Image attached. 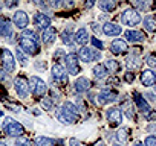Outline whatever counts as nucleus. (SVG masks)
<instances>
[{
  "mask_svg": "<svg viewBox=\"0 0 156 146\" xmlns=\"http://www.w3.org/2000/svg\"><path fill=\"white\" fill-rule=\"evenodd\" d=\"M78 55L76 53H69V55H66L64 56V61H66V68H67V71L70 73V75H73V76H76L78 73H80V64H78Z\"/></svg>",
  "mask_w": 156,
  "mask_h": 146,
  "instance_id": "423d86ee",
  "label": "nucleus"
},
{
  "mask_svg": "<svg viewBox=\"0 0 156 146\" xmlns=\"http://www.w3.org/2000/svg\"><path fill=\"white\" fill-rule=\"evenodd\" d=\"M145 62H147V65L150 67V70L156 68V55H147V56H145Z\"/></svg>",
  "mask_w": 156,
  "mask_h": 146,
  "instance_id": "473e14b6",
  "label": "nucleus"
},
{
  "mask_svg": "<svg viewBox=\"0 0 156 146\" xmlns=\"http://www.w3.org/2000/svg\"><path fill=\"white\" fill-rule=\"evenodd\" d=\"M124 37H126V40L130 41V43H141V41L145 40V35H144V32H141V31H126V32H124Z\"/></svg>",
  "mask_w": 156,
  "mask_h": 146,
  "instance_id": "a211bd4d",
  "label": "nucleus"
},
{
  "mask_svg": "<svg viewBox=\"0 0 156 146\" xmlns=\"http://www.w3.org/2000/svg\"><path fill=\"white\" fill-rule=\"evenodd\" d=\"M14 88H16L17 95H19L22 99L28 98V95H29V82H28L25 78H16V81H14Z\"/></svg>",
  "mask_w": 156,
  "mask_h": 146,
  "instance_id": "1a4fd4ad",
  "label": "nucleus"
},
{
  "mask_svg": "<svg viewBox=\"0 0 156 146\" xmlns=\"http://www.w3.org/2000/svg\"><path fill=\"white\" fill-rule=\"evenodd\" d=\"M16 146H32V141L26 137H19L16 140Z\"/></svg>",
  "mask_w": 156,
  "mask_h": 146,
  "instance_id": "72a5a7b5",
  "label": "nucleus"
},
{
  "mask_svg": "<svg viewBox=\"0 0 156 146\" xmlns=\"http://www.w3.org/2000/svg\"><path fill=\"white\" fill-rule=\"evenodd\" d=\"M106 119H107V122H109L110 125L118 126V125L122 122V111H121V108H118V107L109 108L107 113H106Z\"/></svg>",
  "mask_w": 156,
  "mask_h": 146,
  "instance_id": "0eeeda50",
  "label": "nucleus"
},
{
  "mask_svg": "<svg viewBox=\"0 0 156 146\" xmlns=\"http://www.w3.org/2000/svg\"><path fill=\"white\" fill-rule=\"evenodd\" d=\"M34 25H35L37 28L48 29V28H51V26H49V25H51V18H49L46 14H43V12H35V14H34Z\"/></svg>",
  "mask_w": 156,
  "mask_h": 146,
  "instance_id": "2eb2a0df",
  "label": "nucleus"
},
{
  "mask_svg": "<svg viewBox=\"0 0 156 146\" xmlns=\"http://www.w3.org/2000/svg\"><path fill=\"white\" fill-rule=\"evenodd\" d=\"M144 146H156V137L154 135H148L144 140Z\"/></svg>",
  "mask_w": 156,
  "mask_h": 146,
  "instance_id": "e433bc0d",
  "label": "nucleus"
},
{
  "mask_svg": "<svg viewBox=\"0 0 156 146\" xmlns=\"http://www.w3.org/2000/svg\"><path fill=\"white\" fill-rule=\"evenodd\" d=\"M6 78V75H5V70L2 68V67H0V81H3Z\"/></svg>",
  "mask_w": 156,
  "mask_h": 146,
  "instance_id": "09e8293b",
  "label": "nucleus"
},
{
  "mask_svg": "<svg viewBox=\"0 0 156 146\" xmlns=\"http://www.w3.org/2000/svg\"><path fill=\"white\" fill-rule=\"evenodd\" d=\"M133 101H135V104H136V107L139 108V111L142 113V114H145V113H148L151 108H150V104L142 98V95H139L138 91H135L133 93Z\"/></svg>",
  "mask_w": 156,
  "mask_h": 146,
  "instance_id": "dca6fc26",
  "label": "nucleus"
},
{
  "mask_svg": "<svg viewBox=\"0 0 156 146\" xmlns=\"http://www.w3.org/2000/svg\"><path fill=\"white\" fill-rule=\"evenodd\" d=\"M34 146H54V141L48 137H37L34 141Z\"/></svg>",
  "mask_w": 156,
  "mask_h": 146,
  "instance_id": "bb28decb",
  "label": "nucleus"
},
{
  "mask_svg": "<svg viewBox=\"0 0 156 146\" xmlns=\"http://www.w3.org/2000/svg\"><path fill=\"white\" fill-rule=\"evenodd\" d=\"M144 117L147 119V122H154V120H156V111H151V110H150L148 113L144 114Z\"/></svg>",
  "mask_w": 156,
  "mask_h": 146,
  "instance_id": "58836bf2",
  "label": "nucleus"
},
{
  "mask_svg": "<svg viewBox=\"0 0 156 146\" xmlns=\"http://www.w3.org/2000/svg\"><path fill=\"white\" fill-rule=\"evenodd\" d=\"M72 32H70V29H67V31H64L63 34H61V41L64 43V44H72Z\"/></svg>",
  "mask_w": 156,
  "mask_h": 146,
  "instance_id": "2f4dec72",
  "label": "nucleus"
},
{
  "mask_svg": "<svg viewBox=\"0 0 156 146\" xmlns=\"http://www.w3.org/2000/svg\"><path fill=\"white\" fill-rule=\"evenodd\" d=\"M0 146H6V143L5 141H0Z\"/></svg>",
  "mask_w": 156,
  "mask_h": 146,
  "instance_id": "6e6d98bb",
  "label": "nucleus"
},
{
  "mask_svg": "<svg viewBox=\"0 0 156 146\" xmlns=\"http://www.w3.org/2000/svg\"><path fill=\"white\" fill-rule=\"evenodd\" d=\"M127 138H129V134H127V128H121L118 132H116V140H118V143H126L127 141Z\"/></svg>",
  "mask_w": 156,
  "mask_h": 146,
  "instance_id": "cd10ccee",
  "label": "nucleus"
},
{
  "mask_svg": "<svg viewBox=\"0 0 156 146\" xmlns=\"http://www.w3.org/2000/svg\"><path fill=\"white\" fill-rule=\"evenodd\" d=\"M147 96H148V99H150V101H151V102H153V101H154V95H153V93H148V95H147Z\"/></svg>",
  "mask_w": 156,
  "mask_h": 146,
  "instance_id": "8fccbe9b",
  "label": "nucleus"
},
{
  "mask_svg": "<svg viewBox=\"0 0 156 146\" xmlns=\"http://www.w3.org/2000/svg\"><path fill=\"white\" fill-rule=\"evenodd\" d=\"M12 22H14V26H16L17 29H23V31H25V29L28 28V25H29V17H28V14H26L25 11L19 9V11L14 12Z\"/></svg>",
  "mask_w": 156,
  "mask_h": 146,
  "instance_id": "6e6552de",
  "label": "nucleus"
},
{
  "mask_svg": "<svg viewBox=\"0 0 156 146\" xmlns=\"http://www.w3.org/2000/svg\"><path fill=\"white\" fill-rule=\"evenodd\" d=\"M69 144H70V146H83V143L78 141L76 138H70V140H69Z\"/></svg>",
  "mask_w": 156,
  "mask_h": 146,
  "instance_id": "a18cd8bd",
  "label": "nucleus"
},
{
  "mask_svg": "<svg viewBox=\"0 0 156 146\" xmlns=\"http://www.w3.org/2000/svg\"><path fill=\"white\" fill-rule=\"evenodd\" d=\"M78 58L84 62H92V61H98L101 58V53L92 47H81L80 52H78Z\"/></svg>",
  "mask_w": 156,
  "mask_h": 146,
  "instance_id": "39448f33",
  "label": "nucleus"
},
{
  "mask_svg": "<svg viewBox=\"0 0 156 146\" xmlns=\"http://www.w3.org/2000/svg\"><path fill=\"white\" fill-rule=\"evenodd\" d=\"M12 122H14V119H11V117H5V119L2 120V126H3V128H6V126H8V125H11Z\"/></svg>",
  "mask_w": 156,
  "mask_h": 146,
  "instance_id": "c03bdc74",
  "label": "nucleus"
},
{
  "mask_svg": "<svg viewBox=\"0 0 156 146\" xmlns=\"http://www.w3.org/2000/svg\"><path fill=\"white\" fill-rule=\"evenodd\" d=\"M28 82H29V91L32 93V96H34L35 99H43L44 93L48 91L46 82L41 81L38 76H31Z\"/></svg>",
  "mask_w": 156,
  "mask_h": 146,
  "instance_id": "f257e3e1",
  "label": "nucleus"
},
{
  "mask_svg": "<svg viewBox=\"0 0 156 146\" xmlns=\"http://www.w3.org/2000/svg\"><path fill=\"white\" fill-rule=\"evenodd\" d=\"M142 23H144V29L147 32H156V17L154 15H147L142 20Z\"/></svg>",
  "mask_w": 156,
  "mask_h": 146,
  "instance_id": "b1692460",
  "label": "nucleus"
},
{
  "mask_svg": "<svg viewBox=\"0 0 156 146\" xmlns=\"http://www.w3.org/2000/svg\"><path fill=\"white\" fill-rule=\"evenodd\" d=\"M127 43L124 41V40H115L112 44H110V50H112V53H115V55H122V53H126L127 52Z\"/></svg>",
  "mask_w": 156,
  "mask_h": 146,
  "instance_id": "412c9836",
  "label": "nucleus"
},
{
  "mask_svg": "<svg viewBox=\"0 0 156 146\" xmlns=\"http://www.w3.org/2000/svg\"><path fill=\"white\" fill-rule=\"evenodd\" d=\"M94 75H95V78H98V79H103V78H106L107 76V73H109V70L106 68V65L104 64H97L95 67H94Z\"/></svg>",
  "mask_w": 156,
  "mask_h": 146,
  "instance_id": "a878e982",
  "label": "nucleus"
},
{
  "mask_svg": "<svg viewBox=\"0 0 156 146\" xmlns=\"http://www.w3.org/2000/svg\"><path fill=\"white\" fill-rule=\"evenodd\" d=\"M41 104H43V107H44L46 110H51V108H52V102H51V99H41Z\"/></svg>",
  "mask_w": 156,
  "mask_h": 146,
  "instance_id": "37998d69",
  "label": "nucleus"
},
{
  "mask_svg": "<svg viewBox=\"0 0 156 146\" xmlns=\"http://www.w3.org/2000/svg\"><path fill=\"white\" fill-rule=\"evenodd\" d=\"M22 37H25V38H31V40H35V41H37V38H38L37 34H35L34 31H29V29H25Z\"/></svg>",
  "mask_w": 156,
  "mask_h": 146,
  "instance_id": "c9c22d12",
  "label": "nucleus"
},
{
  "mask_svg": "<svg viewBox=\"0 0 156 146\" xmlns=\"http://www.w3.org/2000/svg\"><path fill=\"white\" fill-rule=\"evenodd\" d=\"M94 146H106V144H104V141H98V143H95Z\"/></svg>",
  "mask_w": 156,
  "mask_h": 146,
  "instance_id": "3c124183",
  "label": "nucleus"
},
{
  "mask_svg": "<svg viewBox=\"0 0 156 146\" xmlns=\"http://www.w3.org/2000/svg\"><path fill=\"white\" fill-rule=\"evenodd\" d=\"M89 40H90V37H89V34H87V29H84V28L78 29V31L75 32V35H73V41H75L76 44H80V46H84Z\"/></svg>",
  "mask_w": 156,
  "mask_h": 146,
  "instance_id": "6ab92c4d",
  "label": "nucleus"
},
{
  "mask_svg": "<svg viewBox=\"0 0 156 146\" xmlns=\"http://www.w3.org/2000/svg\"><path fill=\"white\" fill-rule=\"evenodd\" d=\"M121 22L126 26H138L142 22V17H141L139 11H136V9H126L121 14Z\"/></svg>",
  "mask_w": 156,
  "mask_h": 146,
  "instance_id": "f03ea898",
  "label": "nucleus"
},
{
  "mask_svg": "<svg viewBox=\"0 0 156 146\" xmlns=\"http://www.w3.org/2000/svg\"><path fill=\"white\" fill-rule=\"evenodd\" d=\"M41 40H43L44 44H52V43L57 40V31H55L54 28H48V29H44L43 34H41Z\"/></svg>",
  "mask_w": 156,
  "mask_h": 146,
  "instance_id": "5701e85b",
  "label": "nucleus"
},
{
  "mask_svg": "<svg viewBox=\"0 0 156 146\" xmlns=\"http://www.w3.org/2000/svg\"><path fill=\"white\" fill-rule=\"evenodd\" d=\"M101 31H103V34L107 35V37H118V35L122 32L121 26H119V25H115V23H106Z\"/></svg>",
  "mask_w": 156,
  "mask_h": 146,
  "instance_id": "f3484780",
  "label": "nucleus"
},
{
  "mask_svg": "<svg viewBox=\"0 0 156 146\" xmlns=\"http://www.w3.org/2000/svg\"><path fill=\"white\" fill-rule=\"evenodd\" d=\"M86 6H87V8H92V6H94V2H87Z\"/></svg>",
  "mask_w": 156,
  "mask_h": 146,
  "instance_id": "603ef678",
  "label": "nucleus"
},
{
  "mask_svg": "<svg viewBox=\"0 0 156 146\" xmlns=\"http://www.w3.org/2000/svg\"><path fill=\"white\" fill-rule=\"evenodd\" d=\"M12 35V26L11 22L6 17L0 18V37H11Z\"/></svg>",
  "mask_w": 156,
  "mask_h": 146,
  "instance_id": "4be33fe9",
  "label": "nucleus"
},
{
  "mask_svg": "<svg viewBox=\"0 0 156 146\" xmlns=\"http://www.w3.org/2000/svg\"><path fill=\"white\" fill-rule=\"evenodd\" d=\"M122 108H124V113H126V116H127L129 119H133V117H135V114H133L132 107H130V104H129V102H124Z\"/></svg>",
  "mask_w": 156,
  "mask_h": 146,
  "instance_id": "f704fd0d",
  "label": "nucleus"
},
{
  "mask_svg": "<svg viewBox=\"0 0 156 146\" xmlns=\"http://www.w3.org/2000/svg\"><path fill=\"white\" fill-rule=\"evenodd\" d=\"M124 79H126L127 82H133V79H135V75H133L132 71H127L126 75H124Z\"/></svg>",
  "mask_w": 156,
  "mask_h": 146,
  "instance_id": "a19ab883",
  "label": "nucleus"
},
{
  "mask_svg": "<svg viewBox=\"0 0 156 146\" xmlns=\"http://www.w3.org/2000/svg\"><path fill=\"white\" fill-rule=\"evenodd\" d=\"M106 68L107 70H110L112 73H116L118 70H119V62L118 61H113V59H109V61H106Z\"/></svg>",
  "mask_w": 156,
  "mask_h": 146,
  "instance_id": "7c9ffc66",
  "label": "nucleus"
},
{
  "mask_svg": "<svg viewBox=\"0 0 156 146\" xmlns=\"http://www.w3.org/2000/svg\"><path fill=\"white\" fill-rule=\"evenodd\" d=\"M112 146H122V144H121V143H118V141H116V143H113V144H112Z\"/></svg>",
  "mask_w": 156,
  "mask_h": 146,
  "instance_id": "5fc2aeb1",
  "label": "nucleus"
},
{
  "mask_svg": "<svg viewBox=\"0 0 156 146\" xmlns=\"http://www.w3.org/2000/svg\"><path fill=\"white\" fill-rule=\"evenodd\" d=\"M6 107H8V108H11V110H12V111H16V113H19V111H20V107H19V105H11V104H6Z\"/></svg>",
  "mask_w": 156,
  "mask_h": 146,
  "instance_id": "49530a36",
  "label": "nucleus"
},
{
  "mask_svg": "<svg viewBox=\"0 0 156 146\" xmlns=\"http://www.w3.org/2000/svg\"><path fill=\"white\" fill-rule=\"evenodd\" d=\"M52 79L54 81H60V82H67V76H66V70L63 68L61 64H54L52 65Z\"/></svg>",
  "mask_w": 156,
  "mask_h": 146,
  "instance_id": "4468645a",
  "label": "nucleus"
},
{
  "mask_svg": "<svg viewBox=\"0 0 156 146\" xmlns=\"http://www.w3.org/2000/svg\"><path fill=\"white\" fill-rule=\"evenodd\" d=\"M118 98H116V91L113 90H101L98 93V104L100 105H106V104H110V102H115Z\"/></svg>",
  "mask_w": 156,
  "mask_h": 146,
  "instance_id": "9b49d317",
  "label": "nucleus"
},
{
  "mask_svg": "<svg viewBox=\"0 0 156 146\" xmlns=\"http://www.w3.org/2000/svg\"><path fill=\"white\" fill-rule=\"evenodd\" d=\"M139 64H141V61L136 56H127V59H126V65L130 68H138Z\"/></svg>",
  "mask_w": 156,
  "mask_h": 146,
  "instance_id": "c756f323",
  "label": "nucleus"
},
{
  "mask_svg": "<svg viewBox=\"0 0 156 146\" xmlns=\"http://www.w3.org/2000/svg\"><path fill=\"white\" fill-rule=\"evenodd\" d=\"M19 46L23 52H26L28 55H37L40 52V46L35 40H31V38H25L22 37L19 40Z\"/></svg>",
  "mask_w": 156,
  "mask_h": 146,
  "instance_id": "20e7f679",
  "label": "nucleus"
},
{
  "mask_svg": "<svg viewBox=\"0 0 156 146\" xmlns=\"http://www.w3.org/2000/svg\"><path fill=\"white\" fill-rule=\"evenodd\" d=\"M98 8L104 12H112L116 8V3L113 0H101V2H98Z\"/></svg>",
  "mask_w": 156,
  "mask_h": 146,
  "instance_id": "393cba45",
  "label": "nucleus"
},
{
  "mask_svg": "<svg viewBox=\"0 0 156 146\" xmlns=\"http://www.w3.org/2000/svg\"><path fill=\"white\" fill-rule=\"evenodd\" d=\"M133 146H144V143H141V141H136Z\"/></svg>",
  "mask_w": 156,
  "mask_h": 146,
  "instance_id": "864d4df0",
  "label": "nucleus"
},
{
  "mask_svg": "<svg viewBox=\"0 0 156 146\" xmlns=\"http://www.w3.org/2000/svg\"><path fill=\"white\" fill-rule=\"evenodd\" d=\"M0 62H2V68L8 73H12L16 68V59L14 55L11 53L9 49H2L0 52Z\"/></svg>",
  "mask_w": 156,
  "mask_h": 146,
  "instance_id": "7ed1b4c3",
  "label": "nucleus"
},
{
  "mask_svg": "<svg viewBox=\"0 0 156 146\" xmlns=\"http://www.w3.org/2000/svg\"><path fill=\"white\" fill-rule=\"evenodd\" d=\"M17 5H19V2H5V6L6 8H14Z\"/></svg>",
  "mask_w": 156,
  "mask_h": 146,
  "instance_id": "de8ad7c7",
  "label": "nucleus"
},
{
  "mask_svg": "<svg viewBox=\"0 0 156 146\" xmlns=\"http://www.w3.org/2000/svg\"><path fill=\"white\" fill-rule=\"evenodd\" d=\"M5 129V132L8 134V135H11V137H22V134L25 132V128H23V125L22 123H19V122H12L11 125H8L6 128H3Z\"/></svg>",
  "mask_w": 156,
  "mask_h": 146,
  "instance_id": "ddd939ff",
  "label": "nucleus"
},
{
  "mask_svg": "<svg viewBox=\"0 0 156 146\" xmlns=\"http://www.w3.org/2000/svg\"><path fill=\"white\" fill-rule=\"evenodd\" d=\"M17 59L20 61V64H22V65H25V64H26V56L22 53V50H20V49H17Z\"/></svg>",
  "mask_w": 156,
  "mask_h": 146,
  "instance_id": "ea45409f",
  "label": "nucleus"
},
{
  "mask_svg": "<svg viewBox=\"0 0 156 146\" xmlns=\"http://www.w3.org/2000/svg\"><path fill=\"white\" fill-rule=\"evenodd\" d=\"M154 90H156V84H154Z\"/></svg>",
  "mask_w": 156,
  "mask_h": 146,
  "instance_id": "4d7b16f0",
  "label": "nucleus"
},
{
  "mask_svg": "<svg viewBox=\"0 0 156 146\" xmlns=\"http://www.w3.org/2000/svg\"><path fill=\"white\" fill-rule=\"evenodd\" d=\"M73 88H75V91H78V93H84V91H87V90L90 88V81H89L87 78H84V76H80V78L75 81Z\"/></svg>",
  "mask_w": 156,
  "mask_h": 146,
  "instance_id": "aec40b11",
  "label": "nucleus"
},
{
  "mask_svg": "<svg viewBox=\"0 0 156 146\" xmlns=\"http://www.w3.org/2000/svg\"><path fill=\"white\" fill-rule=\"evenodd\" d=\"M55 116H57V119L61 122V123H64V125H73L75 122H76V116H73V114H70L67 110H64L63 107L61 108H58L57 110V113H55Z\"/></svg>",
  "mask_w": 156,
  "mask_h": 146,
  "instance_id": "9d476101",
  "label": "nucleus"
},
{
  "mask_svg": "<svg viewBox=\"0 0 156 146\" xmlns=\"http://www.w3.org/2000/svg\"><path fill=\"white\" fill-rule=\"evenodd\" d=\"M90 43L94 44V47H95V49H103V47H104L103 41H100V40H98V38H95V37H90Z\"/></svg>",
  "mask_w": 156,
  "mask_h": 146,
  "instance_id": "4c0bfd02",
  "label": "nucleus"
},
{
  "mask_svg": "<svg viewBox=\"0 0 156 146\" xmlns=\"http://www.w3.org/2000/svg\"><path fill=\"white\" fill-rule=\"evenodd\" d=\"M63 108L67 110L70 114H73V116H76V117H80V111H78V108H76L72 102H64V104H63Z\"/></svg>",
  "mask_w": 156,
  "mask_h": 146,
  "instance_id": "c85d7f7f",
  "label": "nucleus"
},
{
  "mask_svg": "<svg viewBox=\"0 0 156 146\" xmlns=\"http://www.w3.org/2000/svg\"><path fill=\"white\" fill-rule=\"evenodd\" d=\"M133 6L135 8H139V9H145L148 6V3H144V2H133Z\"/></svg>",
  "mask_w": 156,
  "mask_h": 146,
  "instance_id": "79ce46f5",
  "label": "nucleus"
},
{
  "mask_svg": "<svg viewBox=\"0 0 156 146\" xmlns=\"http://www.w3.org/2000/svg\"><path fill=\"white\" fill-rule=\"evenodd\" d=\"M141 84L144 87H151V85L156 84V73H154V70L147 68V70H144L141 73Z\"/></svg>",
  "mask_w": 156,
  "mask_h": 146,
  "instance_id": "f8f14e48",
  "label": "nucleus"
}]
</instances>
